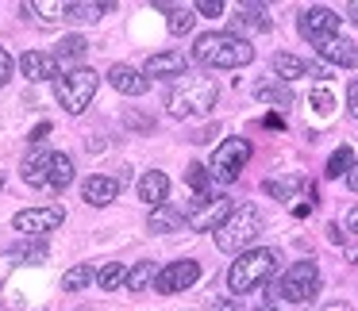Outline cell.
<instances>
[{
	"instance_id": "obj_1",
	"label": "cell",
	"mask_w": 358,
	"mask_h": 311,
	"mask_svg": "<svg viewBox=\"0 0 358 311\" xmlns=\"http://www.w3.org/2000/svg\"><path fill=\"white\" fill-rule=\"evenodd\" d=\"M250 58L255 47L235 31H208L193 43V62H201L204 70H239Z\"/></svg>"
},
{
	"instance_id": "obj_2",
	"label": "cell",
	"mask_w": 358,
	"mask_h": 311,
	"mask_svg": "<svg viewBox=\"0 0 358 311\" xmlns=\"http://www.w3.org/2000/svg\"><path fill=\"white\" fill-rule=\"evenodd\" d=\"M220 100V85L204 73H185V77L173 81V89L166 93V108L170 116L189 119V116H208Z\"/></svg>"
},
{
	"instance_id": "obj_3",
	"label": "cell",
	"mask_w": 358,
	"mask_h": 311,
	"mask_svg": "<svg viewBox=\"0 0 358 311\" xmlns=\"http://www.w3.org/2000/svg\"><path fill=\"white\" fill-rule=\"evenodd\" d=\"M273 269H278V250H247V254H239L231 261V269H227V288H231L235 296L243 292H255L258 285H266V280L273 277Z\"/></svg>"
},
{
	"instance_id": "obj_4",
	"label": "cell",
	"mask_w": 358,
	"mask_h": 311,
	"mask_svg": "<svg viewBox=\"0 0 358 311\" xmlns=\"http://www.w3.org/2000/svg\"><path fill=\"white\" fill-rule=\"evenodd\" d=\"M258 234H262V211L250 208V204H239V208L227 215V223L216 231V246L224 250V254H247Z\"/></svg>"
},
{
	"instance_id": "obj_5",
	"label": "cell",
	"mask_w": 358,
	"mask_h": 311,
	"mask_svg": "<svg viewBox=\"0 0 358 311\" xmlns=\"http://www.w3.org/2000/svg\"><path fill=\"white\" fill-rule=\"evenodd\" d=\"M316 292H320L316 261H293L270 285V296H273V300H285V303H308V300H316Z\"/></svg>"
},
{
	"instance_id": "obj_6",
	"label": "cell",
	"mask_w": 358,
	"mask_h": 311,
	"mask_svg": "<svg viewBox=\"0 0 358 311\" xmlns=\"http://www.w3.org/2000/svg\"><path fill=\"white\" fill-rule=\"evenodd\" d=\"M96 89H101V73L85 70V66H78V70L62 73V77L55 81V96H58V104H62L70 116H81V112L93 104Z\"/></svg>"
},
{
	"instance_id": "obj_7",
	"label": "cell",
	"mask_w": 358,
	"mask_h": 311,
	"mask_svg": "<svg viewBox=\"0 0 358 311\" xmlns=\"http://www.w3.org/2000/svg\"><path fill=\"white\" fill-rule=\"evenodd\" d=\"M231 211H235V204L224 192H204V196H193L185 204V223L193 231H220Z\"/></svg>"
},
{
	"instance_id": "obj_8",
	"label": "cell",
	"mask_w": 358,
	"mask_h": 311,
	"mask_svg": "<svg viewBox=\"0 0 358 311\" xmlns=\"http://www.w3.org/2000/svg\"><path fill=\"white\" fill-rule=\"evenodd\" d=\"M247 162H250V142L247 139H224L216 146V154H212L208 169L220 185H231V181L247 169Z\"/></svg>"
},
{
	"instance_id": "obj_9",
	"label": "cell",
	"mask_w": 358,
	"mask_h": 311,
	"mask_svg": "<svg viewBox=\"0 0 358 311\" xmlns=\"http://www.w3.org/2000/svg\"><path fill=\"white\" fill-rule=\"evenodd\" d=\"M339 12H331V8H324V4H312V8H304L301 16H296V27H301V35L308 43H327V39H335V31H339Z\"/></svg>"
},
{
	"instance_id": "obj_10",
	"label": "cell",
	"mask_w": 358,
	"mask_h": 311,
	"mask_svg": "<svg viewBox=\"0 0 358 311\" xmlns=\"http://www.w3.org/2000/svg\"><path fill=\"white\" fill-rule=\"evenodd\" d=\"M66 223V211L58 208V204H50V208H27V211H16V219H12V227L16 231H24L27 238H39V234L55 231V227Z\"/></svg>"
},
{
	"instance_id": "obj_11",
	"label": "cell",
	"mask_w": 358,
	"mask_h": 311,
	"mask_svg": "<svg viewBox=\"0 0 358 311\" xmlns=\"http://www.w3.org/2000/svg\"><path fill=\"white\" fill-rule=\"evenodd\" d=\"M196 280H201V265H196L193 257H185V261H170L166 269H158L155 292L173 296V292H185L189 285H196Z\"/></svg>"
},
{
	"instance_id": "obj_12",
	"label": "cell",
	"mask_w": 358,
	"mask_h": 311,
	"mask_svg": "<svg viewBox=\"0 0 358 311\" xmlns=\"http://www.w3.org/2000/svg\"><path fill=\"white\" fill-rule=\"evenodd\" d=\"M147 77H185L189 73V58L181 50H162V54L147 58Z\"/></svg>"
},
{
	"instance_id": "obj_13",
	"label": "cell",
	"mask_w": 358,
	"mask_h": 311,
	"mask_svg": "<svg viewBox=\"0 0 358 311\" xmlns=\"http://www.w3.org/2000/svg\"><path fill=\"white\" fill-rule=\"evenodd\" d=\"M20 70H24L27 81H58L55 54H43V50H27V54H20Z\"/></svg>"
},
{
	"instance_id": "obj_14",
	"label": "cell",
	"mask_w": 358,
	"mask_h": 311,
	"mask_svg": "<svg viewBox=\"0 0 358 311\" xmlns=\"http://www.w3.org/2000/svg\"><path fill=\"white\" fill-rule=\"evenodd\" d=\"M120 192V181L116 177H101V173H93V177L81 185V196H85L89 208H108L112 200H116Z\"/></svg>"
},
{
	"instance_id": "obj_15",
	"label": "cell",
	"mask_w": 358,
	"mask_h": 311,
	"mask_svg": "<svg viewBox=\"0 0 358 311\" xmlns=\"http://www.w3.org/2000/svg\"><path fill=\"white\" fill-rule=\"evenodd\" d=\"M320 58L324 62H331V66H343V70H355L358 66V43H350V39H327V43H320Z\"/></svg>"
},
{
	"instance_id": "obj_16",
	"label": "cell",
	"mask_w": 358,
	"mask_h": 311,
	"mask_svg": "<svg viewBox=\"0 0 358 311\" xmlns=\"http://www.w3.org/2000/svg\"><path fill=\"white\" fill-rule=\"evenodd\" d=\"M166 196H170V177L162 169H150L139 177V200L150 208H166Z\"/></svg>"
},
{
	"instance_id": "obj_17",
	"label": "cell",
	"mask_w": 358,
	"mask_h": 311,
	"mask_svg": "<svg viewBox=\"0 0 358 311\" xmlns=\"http://www.w3.org/2000/svg\"><path fill=\"white\" fill-rule=\"evenodd\" d=\"M108 81L116 85V93H124V96H143L150 89V77L139 70H131V66H112Z\"/></svg>"
},
{
	"instance_id": "obj_18",
	"label": "cell",
	"mask_w": 358,
	"mask_h": 311,
	"mask_svg": "<svg viewBox=\"0 0 358 311\" xmlns=\"http://www.w3.org/2000/svg\"><path fill=\"white\" fill-rule=\"evenodd\" d=\"M185 211H178V208H150V215H147V231L150 234H173V231H185Z\"/></svg>"
},
{
	"instance_id": "obj_19",
	"label": "cell",
	"mask_w": 358,
	"mask_h": 311,
	"mask_svg": "<svg viewBox=\"0 0 358 311\" xmlns=\"http://www.w3.org/2000/svg\"><path fill=\"white\" fill-rule=\"evenodd\" d=\"M50 162H55V154H47V150H39V154H27L24 158V181L31 188H47V181H50Z\"/></svg>"
},
{
	"instance_id": "obj_20",
	"label": "cell",
	"mask_w": 358,
	"mask_h": 311,
	"mask_svg": "<svg viewBox=\"0 0 358 311\" xmlns=\"http://www.w3.org/2000/svg\"><path fill=\"white\" fill-rule=\"evenodd\" d=\"M255 100L273 104V108H289V104H293V89H289L285 81H258V85H255Z\"/></svg>"
},
{
	"instance_id": "obj_21",
	"label": "cell",
	"mask_w": 358,
	"mask_h": 311,
	"mask_svg": "<svg viewBox=\"0 0 358 311\" xmlns=\"http://www.w3.org/2000/svg\"><path fill=\"white\" fill-rule=\"evenodd\" d=\"M231 27H235V31H270V20H266L262 4H243Z\"/></svg>"
},
{
	"instance_id": "obj_22",
	"label": "cell",
	"mask_w": 358,
	"mask_h": 311,
	"mask_svg": "<svg viewBox=\"0 0 358 311\" xmlns=\"http://www.w3.org/2000/svg\"><path fill=\"white\" fill-rule=\"evenodd\" d=\"M85 50H89V43L81 39V35H66V39L58 43V50H55V62L58 66H78L81 58H85Z\"/></svg>"
},
{
	"instance_id": "obj_23",
	"label": "cell",
	"mask_w": 358,
	"mask_h": 311,
	"mask_svg": "<svg viewBox=\"0 0 358 311\" xmlns=\"http://www.w3.org/2000/svg\"><path fill=\"white\" fill-rule=\"evenodd\" d=\"M73 185V162L66 154H55V162H50V181L47 188L50 192H66V188Z\"/></svg>"
},
{
	"instance_id": "obj_24",
	"label": "cell",
	"mask_w": 358,
	"mask_h": 311,
	"mask_svg": "<svg viewBox=\"0 0 358 311\" xmlns=\"http://www.w3.org/2000/svg\"><path fill=\"white\" fill-rule=\"evenodd\" d=\"M155 280H158L155 261H135L131 269H127V288H131V292H147V288H155Z\"/></svg>"
},
{
	"instance_id": "obj_25",
	"label": "cell",
	"mask_w": 358,
	"mask_h": 311,
	"mask_svg": "<svg viewBox=\"0 0 358 311\" xmlns=\"http://www.w3.org/2000/svg\"><path fill=\"white\" fill-rule=\"evenodd\" d=\"M273 73H278V81H293V77H304L308 73V62L296 54H273Z\"/></svg>"
},
{
	"instance_id": "obj_26",
	"label": "cell",
	"mask_w": 358,
	"mask_h": 311,
	"mask_svg": "<svg viewBox=\"0 0 358 311\" xmlns=\"http://www.w3.org/2000/svg\"><path fill=\"white\" fill-rule=\"evenodd\" d=\"M355 165H358V158H355V150H350V146H339V150H335V154L331 158H327V177H347V173L350 169H355Z\"/></svg>"
},
{
	"instance_id": "obj_27",
	"label": "cell",
	"mask_w": 358,
	"mask_h": 311,
	"mask_svg": "<svg viewBox=\"0 0 358 311\" xmlns=\"http://www.w3.org/2000/svg\"><path fill=\"white\" fill-rule=\"evenodd\" d=\"M8 257H12V261H20V265H39L43 257H47V242L35 238V242H24V246H12Z\"/></svg>"
},
{
	"instance_id": "obj_28",
	"label": "cell",
	"mask_w": 358,
	"mask_h": 311,
	"mask_svg": "<svg viewBox=\"0 0 358 311\" xmlns=\"http://www.w3.org/2000/svg\"><path fill=\"white\" fill-rule=\"evenodd\" d=\"M185 181H189V188H193L196 196L212 192V185H216V177H212V169H208V165H201V162H193V165L185 169Z\"/></svg>"
},
{
	"instance_id": "obj_29",
	"label": "cell",
	"mask_w": 358,
	"mask_h": 311,
	"mask_svg": "<svg viewBox=\"0 0 358 311\" xmlns=\"http://www.w3.org/2000/svg\"><path fill=\"white\" fill-rule=\"evenodd\" d=\"M93 277H96V273H93V265H85V261H81V265H73V269H66L62 288H66V292H81L85 285H93Z\"/></svg>"
},
{
	"instance_id": "obj_30",
	"label": "cell",
	"mask_w": 358,
	"mask_h": 311,
	"mask_svg": "<svg viewBox=\"0 0 358 311\" xmlns=\"http://www.w3.org/2000/svg\"><path fill=\"white\" fill-rule=\"evenodd\" d=\"M96 285H101L104 292H116L120 285H127V269L120 261H108L101 273H96Z\"/></svg>"
},
{
	"instance_id": "obj_31",
	"label": "cell",
	"mask_w": 358,
	"mask_h": 311,
	"mask_svg": "<svg viewBox=\"0 0 358 311\" xmlns=\"http://www.w3.org/2000/svg\"><path fill=\"white\" fill-rule=\"evenodd\" d=\"M101 12H112V4H66V20L73 24H93Z\"/></svg>"
},
{
	"instance_id": "obj_32",
	"label": "cell",
	"mask_w": 358,
	"mask_h": 311,
	"mask_svg": "<svg viewBox=\"0 0 358 311\" xmlns=\"http://www.w3.org/2000/svg\"><path fill=\"white\" fill-rule=\"evenodd\" d=\"M262 188H266L270 196H278V200H289L296 188H312V185H304V177H289V181H266Z\"/></svg>"
},
{
	"instance_id": "obj_33",
	"label": "cell",
	"mask_w": 358,
	"mask_h": 311,
	"mask_svg": "<svg viewBox=\"0 0 358 311\" xmlns=\"http://www.w3.org/2000/svg\"><path fill=\"white\" fill-rule=\"evenodd\" d=\"M193 24H196L193 8H178V12L170 16V31H173V35H189V31H193Z\"/></svg>"
},
{
	"instance_id": "obj_34",
	"label": "cell",
	"mask_w": 358,
	"mask_h": 311,
	"mask_svg": "<svg viewBox=\"0 0 358 311\" xmlns=\"http://www.w3.org/2000/svg\"><path fill=\"white\" fill-rule=\"evenodd\" d=\"M312 108L320 112V116H327V112L335 108V100H331V93H327V89H316V93H312Z\"/></svg>"
},
{
	"instance_id": "obj_35",
	"label": "cell",
	"mask_w": 358,
	"mask_h": 311,
	"mask_svg": "<svg viewBox=\"0 0 358 311\" xmlns=\"http://www.w3.org/2000/svg\"><path fill=\"white\" fill-rule=\"evenodd\" d=\"M31 12H43V20H66V4H31Z\"/></svg>"
},
{
	"instance_id": "obj_36",
	"label": "cell",
	"mask_w": 358,
	"mask_h": 311,
	"mask_svg": "<svg viewBox=\"0 0 358 311\" xmlns=\"http://www.w3.org/2000/svg\"><path fill=\"white\" fill-rule=\"evenodd\" d=\"M193 12H201V16H224V0H196Z\"/></svg>"
},
{
	"instance_id": "obj_37",
	"label": "cell",
	"mask_w": 358,
	"mask_h": 311,
	"mask_svg": "<svg viewBox=\"0 0 358 311\" xmlns=\"http://www.w3.org/2000/svg\"><path fill=\"white\" fill-rule=\"evenodd\" d=\"M12 77V54L4 47H0V85H4V81Z\"/></svg>"
},
{
	"instance_id": "obj_38",
	"label": "cell",
	"mask_w": 358,
	"mask_h": 311,
	"mask_svg": "<svg viewBox=\"0 0 358 311\" xmlns=\"http://www.w3.org/2000/svg\"><path fill=\"white\" fill-rule=\"evenodd\" d=\"M347 108H350V116H358V81L347 85Z\"/></svg>"
},
{
	"instance_id": "obj_39",
	"label": "cell",
	"mask_w": 358,
	"mask_h": 311,
	"mask_svg": "<svg viewBox=\"0 0 358 311\" xmlns=\"http://www.w3.org/2000/svg\"><path fill=\"white\" fill-rule=\"evenodd\" d=\"M308 73H312V77H320V81L331 77V70H327V66H320V62H308Z\"/></svg>"
},
{
	"instance_id": "obj_40",
	"label": "cell",
	"mask_w": 358,
	"mask_h": 311,
	"mask_svg": "<svg viewBox=\"0 0 358 311\" xmlns=\"http://www.w3.org/2000/svg\"><path fill=\"white\" fill-rule=\"evenodd\" d=\"M47 135H50V123H39V127H35V135H31V142H43Z\"/></svg>"
},
{
	"instance_id": "obj_41",
	"label": "cell",
	"mask_w": 358,
	"mask_h": 311,
	"mask_svg": "<svg viewBox=\"0 0 358 311\" xmlns=\"http://www.w3.org/2000/svg\"><path fill=\"white\" fill-rule=\"evenodd\" d=\"M347 231H350V234H358V208H350V215H347Z\"/></svg>"
},
{
	"instance_id": "obj_42",
	"label": "cell",
	"mask_w": 358,
	"mask_h": 311,
	"mask_svg": "<svg viewBox=\"0 0 358 311\" xmlns=\"http://www.w3.org/2000/svg\"><path fill=\"white\" fill-rule=\"evenodd\" d=\"M327 238H331V242H339V246H343V231H339V223H331V227H327Z\"/></svg>"
},
{
	"instance_id": "obj_43",
	"label": "cell",
	"mask_w": 358,
	"mask_h": 311,
	"mask_svg": "<svg viewBox=\"0 0 358 311\" xmlns=\"http://www.w3.org/2000/svg\"><path fill=\"white\" fill-rule=\"evenodd\" d=\"M308 211H312V204H296V208H293V215H296V219H304Z\"/></svg>"
},
{
	"instance_id": "obj_44",
	"label": "cell",
	"mask_w": 358,
	"mask_h": 311,
	"mask_svg": "<svg viewBox=\"0 0 358 311\" xmlns=\"http://www.w3.org/2000/svg\"><path fill=\"white\" fill-rule=\"evenodd\" d=\"M347 185H350V188H355V192H358V165H355V169L347 173Z\"/></svg>"
},
{
	"instance_id": "obj_45",
	"label": "cell",
	"mask_w": 358,
	"mask_h": 311,
	"mask_svg": "<svg viewBox=\"0 0 358 311\" xmlns=\"http://www.w3.org/2000/svg\"><path fill=\"white\" fill-rule=\"evenodd\" d=\"M320 311H350V303H327V308H320Z\"/></svg>"
},
{
	"instance_id": "obj_46",
	"label": "cell",
	"mask_w": 358,
	"mask_h": 311,
	"mask_svg": "<svg viewBox=\"0 0 358 311\" xmlns=\"http://www.w3.org/2000/svg\"><path fill=\"white\" fill-rule=\"evenodd\" d=\"M216 311H235V303H231V300H220V303H216Z\"/></svg>"
},
{
	"instance_id": "obj_47",
	"label": "cell",
	"mask_w": 358,
	"mask_h": 311,
	"mask_svg": "<svg viewBox=\"0 0 358 311\" xmlns=\"http://www.w3.org/2000/svg\"><path fill=\"white\" fill-rule=\"evenodd\" d=\"M347 16H350V24H358V4H350V8H347Z\"/></svg>"
},
{
	"instance_id": "obj_48",
	"label": "cell",
	"mask_w": 358,
	"mask_h": 311,
	"mask_svg": "<svg viewBox=\"0 0 358 311\" xmlns=\"http://www.w3.org/2000/svg\"><path fill=\"white\" fill-rule=\"evenodd\" d=\"M347 257H350V265H358V250H355V246L347 250Z\"/></svg>"
},
{
	"instance_id": "obj_49",
	"label": "cell",
	"mask_w": 358,
	"mask_h": 311,
	"mask_svg": "<svg viewBox=\"0 0 358 311\" xmlns=\"http://www.w3.org/2000/svg\"><path fill=\"white\" fill-rule=\"evenodd\" d=\"M255 311H281V308H273V303H262V308H255Z\"/></svg>"
},
{
	"instance_id": "obj_50",
	"label": "cell",
	"mask_w": 358,
	"mask_h": 311,
	"mask_svg": "<svg viewBox=\"0 0 358 311\" xmlns=\"http://www.w3.org/2000/svg\"><path fill=\"white\" fill-rule=\"evenodd\" d=\"M0 188H4V177H0Z\"/></svg>"
}]
</instances>
